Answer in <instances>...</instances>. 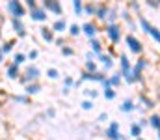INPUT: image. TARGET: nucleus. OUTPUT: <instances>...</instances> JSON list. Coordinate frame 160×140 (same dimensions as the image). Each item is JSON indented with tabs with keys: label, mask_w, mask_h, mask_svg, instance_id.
Segmentation results:
<instances>
[{
	"label": "nucleus",
	"mask_w": 160,
	"mask_h": 140,
	"mask_svg": "<svg viewBox=\"0 0 160 140\" xmlns=\"http://www.w3.org/2000/svg\"><path fill=\"white\" fill-rule=\"evenodd\" d=\"M82 108H84V110H91V108H93V99H86V101H82Z\"/></svg>",
	"instance_id": "c9c22d12"
},
{
	"label": "nucleus",
	"mask_w": 160,
	"mask_h": 140,
	"mask_svg": "<svg viewBox=\"0 0 160 140\" xmlns=\"http://www.w3.org/2000/svg\"><path fill=\"white\" fill-rule=\"evenodd\" d=\"M101 84H102V88H104V90H108V88H114V86H112V82H110V79H104Z\"/></svg>",
	"instance_id": "58836bf2"
},
{
	"label": "nucleus",
	"mask_w": 160,
	"mask_h": 140,
	"mask_svg": "<svg viewBox=\"0 0 160 140\" xmlns=\"http://www.w3.org/2000/svg\"><path fill=\"white\" fill-rule=\"evenodd\" d=\"M158 140H160V131H158Z\"/></svg>",
	"instance_id": "de8ad7c7"
},
{
	"label": "nucleus",
	"mask_w": 160,
	"mask_h": 140,
	"mask_svg": "<svg viewBox=\"0 0 160 140\" xmlns=\"http://www.w3.org/2000/svg\"><path fill=\"white\" fill-rule=\"evenodd\" d=\"M89 47H91V50H93L97 56L102 54V43H101L97 38H91V39H89Z\"/></svg>",
	"instance_id": "aec40b11"
},
{
	"label": "nucleus",
	"mask_w": 160,
	"mask_h": 140,
	"mask_svg": "<svg viewBox=\"0 0 160 140\" xmlns=\"http://www.w3.org/2000/svg\"><path fill=\"white\" fill-rule=\"evenodd\" d=\"M75 86V79L73 77H65L63 79V88H73Z\"/></svg>",
	"instance_id": "72a5a7b5"
},
{
	"label": "nucleus",
	"mask_w": 160,
	"mask_h": 140,
	"mask_svg": "<svg viewBox=\"0 0 160 140\" xmlns=\"http://www.w3.org/2000/svg\"><path fill=\"white\" fill-rule=\"evenodd\" d=\"M24 6H26L28 9H34V8H38L39 4H38V0H24Z\"/></svg>",
	"instance_id": "e433bc0d"
},
{
	"label": "nucleus",
	"mask_w": 160,
	"mask_h": 140,
	"mask_svg": "<svg viewBox=\"0 0 160 140\" xmlns=\"http://www.w3.org/2000/svg\"><path fill=\"white\" fill-rule=\"evenodd\" d=\"M39 75H41L39 67H36V65H28V67H26V71H24V73H21V77H19V82H21V84L38 82Z\"/></svg>",
	"instance_id": "39448f33"
},
{
	"label": "nucleus",
	"mask_w": 160,
	"mask_h": 140,
	"mask_svg": "<svg viewBox=\"0 0 160 140\" xmlns=\"http://www.w3.org/2000/svg\"><path fill=\"white\" fill-rule=\"evenodd\" d=\"M125 43H127V47H128V50L134 52V54H142V52H143L142 41H140L134 34H127V36H125Z\"/></svg>",
	"instance_id": "0eeeda50"
},
{
	"label": "nucleus",
	"mask_w": 160,
	"mask_h": 140,
	"mask_svg": "<svg viewBox=\"0 0 160 140\" xmlns=\"http://www.w3.org/2000/svg\"><path fill=\"white\" fill-rule=\"evenodd\" d=\"M39 56V50H36V49H32L30 52H28V60H36Z\"/></svg>",
	"instance_id": "4c0bfd02"
},
{
	"label": "nucleus",
	"mask_w": 160,
	"mask_h": 140,
	"mask_svg": "<svg viewBox=\"0 0 160 140\" xmlns=\"http://www.w3.org/2000/svg\"><path fill=\"white\" fill-rule=\"evenodd\" d=\"M47 116H48V118H54V116H56V110H54V108H48V110H47Z\"/></svg>",
	"instance_id": "79ce46f5"
},
{
	"label": "nucleus",
	"mask_w": 160,
	"mask_h": 140,
	"mask_svg": "<svg viewBox=\"0 0 160 140\" xmlns=\"http://www.w3.org/2000/svg\"><path fill=\"white\" fill-rule=\"evenodd\" d=\"M6 11L11 19H22L28 13V8L22 0H6Z\"/></svg>",
	"instance_id": "f257e3e1"
},
{
	"label": "nucleus",
	"mask_w": 160,
	"mask_h": 140,
	"mask_svg": "<svg viewBox=\"0 0 160 140\" xmlns=\"http://www.w3.org/2000/svg\"><path fill=\"white\" fill-rule=\"evenodd\" d=\"M4 58H6V54H4V50H2V45H0V64L4 62Z\"/></svg>",
	"instance_id": "a18cd8bd"
},
{
	"label": "nucleus",
	"mask_w": 160,
	"mask_h": 140,
	"mask_svg": "<svg viewBox=\"0 0 160 140\" xmlns=\"http://www.w3.org/2000/svg\"><path fill=\"white\" fill-rule=\"evenodd\" d=\"M73 11L77 17L84 15V0H73Z\"/></svg>",
	"instance_id": "412c9836"
},
{
	"label": "nucleus",
	"mask_w": 160,
	"mask_h": 140,
	"mask_svg": "<svg viewBox=\"0 0 160 140\" xmlns=\"http://www.w3.org/2000/svg\"><path fill=\"white\" fill-rule=\"evenodd\" d=\"M82 34H86L89 39L97 36V24L95 23H84L82 24Z\"/></svg>",
	"instance_id": "2eb2a0df"
},
{
	"label": "nucleus",
	"mask_w": 160,
	"mask_h": 140,
	"mask_svg": "<svg viewBox=\"0 0 160 140\" xmlns=\"http://www.w3.org/2000/svg\"><path fill=\"white\" fill-rule=\"evenodd\" d=\"M86 95H89L91 99H95V97H97V92H93V90H86Z\"/></svg>",
	"instance_id": "c03bdc74"
},
{
	"label": "nucleus",
	"mask_w": 160,
	"mask_h": 140,
	"mask_svg": "<svg viewBox=\"0 0 160 140\" xmlns=\"http://www.w3.org/2000/svg\"><path fill=\"white\" fill-rule=\"evenodd\" d=\"M104 99H108V101H114V99H116V90H114V88H108V90H104Z\"/></svg>",
	"instance_id": "2f4dec72"
},
{
	"label": "nucleus",
	"mask_w": 160,
	"mask_h": 140,
	"mask_svg": "<svg viewBox=\"0 0 160 140\" xmlns=\"http://www.w3.org/2000/svg\"><path fill=\"white\" fill-rule=\"evenodd\" d=\"M21 65H17V64H9L8 67H6V77L9 79V80H19V77H21V69H19Z\"/></svg>",
	"instance_id": "f8f14e48"
},
{
	"label": "nucleus",
	"mask_w": 160,
	"mask_h": 140,
	"mask_svg": "<svg viewBox=\"0 0 160 140\" xmlns=\"http://www.w3.org/2000/svg\"><path fill=\"white\" fill-rule=\"evenodd\" d=\"M62 54H63V56H73V54H75V49L69 47V45H63L62 47Z\"/></svg>",
	"instance_id": "473e14b6"
},
{
	"label": "nucleus",
	"mask_w": 160,
	"mask_h": 140,
	"mask_svg": "<svg viewBox=\"0 0 160 140\" xmlns=\"http://www.w3.org/2000/svg\"><path fill=\"white\" fill-rule=\"evenodd\" d=\"M104 137L108 140H123L119 123H118V122H110L108 127H106V131H104Z\"/></svg>",
	"instance_id": "6e6552de"
},
{
	"label": "nucleus",
	"mask_w": 160,
	"mask_h": 140,
	"mask_svg": "<svg viewBox=\"0 0 160 140\" xmlns=\"http://www.w3.org/2000/svg\"><path fill=\"white\" fill-rule=\"evenodd\" d=\"M26 54H22V52H15L13 54V64H17V65H22L24 62H26Z\"/></svg>",
	"instance_id": "a878e982"
},
{
	"label": "nucleus",
	"mask_w": 160,
	"mask_h": 140,
	"mask_svg": "<svg viewBox=\"0 0 160 140\" xmlns=\"http://www.w3.org/2000/svg\"><path fill=\"white\" fill-rule=\"evenodd\" d=\"M28 97H30V95H26V93H24V95H15L13 101H15V103H24V105H26V103H28Z\"/></svg>",
	"instance_id": "f704fd0d"
},
{
	"label": "nucleus",
	"mask_w": 160,
	"mask_h": 140,
	"mask_svg": "<svg viewBox=\"0 0 160 140\" xmlns=\"http://www.w3.org/2000/svg\"><path fill=\"white\" fill-rule=\"evenodd\" d=\"M142 131H143V127H142L140 123H132V125H130V135H132L134 138L142 137Z\"/></svg>",
	"instance_id": "393cba45"
},
{
	"label": "nucleus",
	"mask_w": 160,
	"mask_h": 140,
	"mask_svg": "<svg viewBox=\"0 0 160 140\" xmlns=\"http://www.w3.org/2000/svg\"><path fill=\"white\" fill-rule=\"evenodd\" d=\"M119 108H121V112H127V114H128V112L136 110V103H134L132 99H125V101H123V105H121Z\"/></svg>",
	"instance_id": "6ab92c4d"
},
{
	"label": "nucleus",
	"mask_w": 160,
	"mask_h": 140,
	"mask_svg": "<svg viewBox=\"0 0 160 140\" xmlns=\"http://www.w3.org/2000/svg\"><path fill=\"white\" fill-rule=\"evenodd\" d=\"M108 13H110V8L106 4H97V11H95V19L97 21L106 23L108 21Z\"/></svg>",
	"instance_id": "9b49d317"
},
{
	"label": "nucleus",
	"mask_w": 160,
	"mask_h": 140,
	"mask_svg": "<svg viewBox=\"0 0 160 140\" xmlns=\"http://www.w3.org/2000/svg\"><path fill=\"white\" fill-rule=\"evenodd\" d=\"M138 21H140V28H142L147 36H151V38H153V39L160 45V30H158V28H157V26H153V24H151L143 15H140V19H138Z\"/></svg>",
	"instance_id": "20e7f679"
},
{
	"label": "nucleus",
	"mask_w": 160,
	"mask_h": 140,
	"mask_svg": "<svg viewBox=\"0 0 160 140\" xmlns=\"http://www.w3.org/2000/svg\"><path fill=\"white\" fill-rule=\"evenodd\" d=\"M104 34H106V38L110 39L112 45H118V43L121 41V38H123L121 24H118V23H106V26H104Z\"/></svg>",
	"instance_id": "7ed1b4c3"
},
{
	"label": "nucleus",
	"mask_w": 160,
	"mask_h": 140,
	"mask_svg": "<svg viewBox=\"0 0 160 140\" xmlns=\"http://www.w3.org/2000/svg\"><path fill=\"white\" fill-rule=\"evenodd\" d=\"M11 28H13V34L17 38H24L26 36V26H24L22 19H11Z\"/></svg>",
	"instance_id": "9d476101"
},
{
	"label": "nucleus",
	"mask_w": 160,
	"mask_h": 140,
	"mask_svg": "<svg viewBox=\"0 0 160 140\" xmlns=\"http://www.w3.org/2000/svg\"><path fill=\"white\" fill-rule=\"evenodd\" d=\"M67 32H69V36H73V38H77L78 34H82V26L80 24H69V28H67Z\"/></svg>",
	"instance_id": "5701e85b"
},
{
	"label": "nucleus",
	"mask_w": 160,
	"mask_h": 140,
	"mask_svg": "<svg viewBox=\"0 0 160 140\" xmlns=\"http://www.w3.org/2000/svg\"><path fill=\"white\" fill-rule=\"evenodd\" d=\"M28 13H30V19L32 21H36V23H45L47 21V9L43 8V6H38V8H34V9H28Z\"/></svg>",
	"instance_id": "1a4fd4ad"
},
{
	"label": "nucleus",
	"mask_w": 160,
	"mask_h": 140,
	"mask_svg": "<svg viewBox=\"0 0 160 140\" xmlns=\"http://www.w3.org/2000/svg\"><path fill=\"white\" fill-rule=\"evenodd\" d=\"M130 9H132V11H140V4H138L136 0H130Z\"/></svg>",
	"instance_id": "ea45409f"
},
{
	"label": "nucleus",
	"mask_w": 160,
	"mask_h": 140,
	"mask_svg": "<svg viewBox=\"0 0 160 140\" xmlns=\"http://www.w3.org/2000/svg\"><path fill=\"white\" fill-rule=\"evenodd\" d=\"M95 11H97V6L91 4V2H86L84 4V15H93L95 17Z\"/></svg>",
	"instance_id": "b1692460"
},
{
	"label": "nucleus",
	"mask_w": 160,
	"mask_h": 140,
	"mask_svg": "<svg viewBox=\"0 0 160 140\" xmlns=\"http://www.w3.org/2000/svg\"><path fill=\"white\" fill-rule=\"evenodd\" d=\"M97 120H99V122H106V120H108V114H106V112H102V114H101Z\"/></svg>",
	"instance_id": "37998d69"
},
{
	"label": "nucleus",
	"mask_w": 160,
	"mask_h": 140,
	"mask_svg": "<svg viewBox=\"0 0 160 140\" xmlns=\"http://www.w3.org/2000/svg\"><path fill=\"white\" fill-rule=\"evenodd\" d=\"M136 140H145V138H142V137H138V138H136Z\"/></svg>",
	"instance_id": "49530a36"
},
{
	"label": "nucleus",
	"mask_w": 160,
	"mask_h": 140,
	"mask_svg": "<svg viewBox=\"0 0 160 140\" xmlns=\"http://www.w3.org/2000/svg\"><path fill=\"white\" fill-rule=\"evenodd\" d=\"M41 92V86L38 82H28V84H24V93L26 95H36V93Z\"/></svg>",
	"instance_id": "f3484780"
},
{
	"label": "nucleus",
	"mask_w": 160,
	"mask_h": 140,
	"mask_svg": "<svg viewBox=\"0 0 160 140\" xmlns=\"http://www.w3.org/2000/svg\"><path fill=\"white\" fill-rule=\"evenodd\" d=\"M149 125H151L153 129L160 131V114H151V118H149Z\"/></svg>",
	"instance_id": "4be33fe9"
},
{
	"label": "nucleus",
	"mask_w": 160,
	"mask_h": 140,
	"mask_svg": "<svg viewBox=\"0 0 160 140\" xmlns=\"http://www.w3.org/2000/svg\"><path fill=\"white\" fill-rule=\"evenodd\" d=\"M47 77H48L50 80H56V79L60 77V71L54 69V67H50V69H47Z\"/></svg>",
	"instance_id": "c85d7f7f"
},
{
	"label": "nucleus",
	"mask_w": 160,
	"mask_h": 140,
	"mask_svg": "<svg viewBox=\"0 0 160 140\" xmlns=\"http://www.w3.org/2000/svg\"><path fill=\"white\" fill-rule=\"evenodd\" d=\"M41 6L52 15H58V17L63 15V6H62L60 0H41Z\"/></svg>",
	"instance_id": "423d86ee"
},
{
	"label": "nucleus",
	"mask_w": 160,
	"mask_h": 140,
	"mask_svg": "<svg viewBox=\"0 0 160 140\" xmlns=\"http://www.w3.org/2000/svg\"><path fill=\"white\" fill-rule=\"evenodd\" d=\"M118 17H119L118 9L116 8H110V13H108V21L106 23H118Z\"/></svg>",
	"instance_id": "cd10ccee"
},
{
	"label": "nucleus",
	"mask_w": 160,
	"mask_h": 140,
	"mask_svg": "<svg viewBox=\"0 0 160 140\" xmlns=\"http://www.w3.org/2000/svg\"><path fill=\"white\" fill-rule=\"evenodd\" d=\"M119 73L128 84H134L136 82L134 80V75H132V64H130V60H128L127 54H121L119 56Z\"/></svg>",
	"instance_id": "f03ea898"
},
{
	"label": "nucleus",
	"mask_w": 160,
	"mask_h": 140,
	"mask_svg": "<svg viewBox=\"0 0 160 140\" xmlns=\"http://www.w3.org/2000/svg\"><path fill=\"white\" fill-rule=\"evenodd\" d=\"M121 79H123V77H121V73H116V75H112V77H110V82H112V86H114V88L121 84Z\"/></svg>",
	"instance_id": "c756f323"
},
{
	"label": "nucleus",
	"mask_w": 160,
	"mask_h": 140,
	"mask_svg": "<svg viewBox=\"0 0 160 140\" xmlns=\"http://www.w3.org/2000/svg\"><path fill=\"white\" fill-rule=\"evenodd\" d=\"M147 4H149L151 8H158V6H160V0H147Z\"/></svg>",
	"instance_id": "a19ab883"
},
{
	"label": "nucleus",
	"mask_w": 160,
	"mask_h": 140,
	"mask_svg": "<svg viewBox=\"0 0 160 140\" xmlns=\"http://www.w3.org/2000/svg\"><path fill=\"white\" fill-rule=\"evenodd\" d=\"M67 28H69V24L65 23V19H63V17L56 19V21H54V24H52L54 34H63V32H67Z\"/></svg>",
	"instance_id": "4468645a"
},
{
	"label": "nucleus",
	"mask_w": 160,
	"mask_h": 140,
	"mask_svg": "<svg viewBox=\"0 0 160 140\" xmlns=\"http://www.w3.org/2000/svg\"><path fill=\"white\" fill-rule=\"evenodd\" d=\"M41 38H43L47 43H52V41L56 39V38H54V30H52V28H47V26L41 28Z\"/></svg>",
	"instance_id": "a211bd4d"
},
{
	"label": "nucleus",
	"mask_w": 160,
	"mask_h": 140,
	"mask_svg": "<svg viewBox=\"0 0 160 140\" xmlns=\"http://www.w3.org/2000/svg\"><path fill=\"white\" fill-rule=\"evenodd\" d=\"M2 50H4V54H9L13 50V41H4L2 43Z\"/></svg>",
	"instance_id": "7c9ffc66"
},
{
	"label": "nucleus",
	"mask_w": 160,
	"mask_h": 140,
	"mask_svg": "<svg viewBox=\"0 0 160 140\" xmlns=\"http://www.w3.org/2000/svg\"><path fill=\"white\" fill-rule=\"evenodd\" d=\"M104 79H106V75L101 73V71H95V73H88V71H84L80 80H95V82H102Z\"/></svg>",
	"instance_id": "ddd939ff"
},
{
	"label": "nucleus",
	"mask_w": 160,
	"mask_h": 140,
	"mask_svg": "<svg viewBox=\"0 0 160 140\" xmlns=\"http://www.w3.org/2000/svg\"><path fill=\"white\" fill-rule=\"evenodd\" d=\"M86 71H88V73L99 71V69H97V62H95V60H86Z\"/></svg>",
	"instance_id": "bb28decb"
},
{
	"label": "nucleus",
	"mask_w": 160,
	"mask_h": 140,
	"mask_svg": "<svg viewBox=\"0 0 160 140\" xmlns=\"http://www.w3.org/2000/svg\"><path fill=\"white\" fill-rule=\"evenodd\" d=\"M99 62L102 64V67H104L106 71H110V69L114 67V60H112L108 54H104V52H102V54H99Z\"/></svg>",
	"instance_id": "dca6fc26"
}]
</instances>
